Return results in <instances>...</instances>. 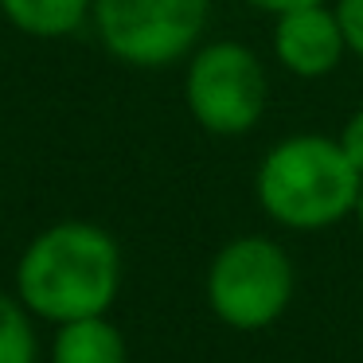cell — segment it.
Listing matches in <instances>:
<instances>
[{
    "mask_svg": "<svg viewBox=\"0 0 363 363\" xmlns=\"http://www.w3.org/2000/svg\"><path fill=\"white\" fill-rule=\"evenodd\" d=\"M51 363H129V344L110 316L55 324Z\"/></svg>",
    "mask_w": 363,
    "mask_h": 363,
    "instance_id": "7",
    "label": "cell"
},
{
    "mask_svg": "<svg viewBox=\"0 0 363 363\" xmlns=\"http://www.w3.org/2000/svg\"><path fill=\"white\" fill-rule=\"evenodd\" d=\"M363 176L340 149L320 133L285 137L266 152L254 176L258 207L285 230H324L355 211Z\"/></svg>",
    "mask_w": 363,
    "mask_h": 363,
    "instance_id": "2",
    "label": "cell"
},
{
    "mask_svg": "<svg viewBox=\"0 0 363 363\" xmlns=\"http://www.w3.org/2000/svg\"><path fill=\"white\" fill-rule=\"evenodd\" d=\"M355 223H359V230H363V188H359V199H355Z\"/></svg>",
    "mask_w": 363,
    "mask_h": 363,
    "instance_id": "13",
    "label": "cell"
},
{
    "mask_svg": "<svg viewBox=\"0 0 363 363\" xmlns=\"http://www.w3.org/2000/svg\"><path fill=\"white\" fill-rule=\"evenodd\" d=\"M106 51L129 67H168L196 48L211 0H94Z\"/></svg>",
    "mask_w": 363,
    "mask_h": 363,
    "instance_id": "4",
    "label": "cell"
},
{
    "mask_svg": "<svg viewBox=\"0 0 363 363\" xmlns=\"http://www.w3.org/2000/svg\"><path fill=\"white\" fill-rule=\"evenodd\" d=\"M0 363H40L35 316L9 289H0Z\"/></svg>",
    "mask_w": 363,
    "mask_h": 363,
    "instance_id": "9",
    "label": "cell"
},
{
    "mask_svg": "<svg viewBox=\"0 0 363 363\" xmlns=\"http://www.w3.org/2000/svg\"><path fill=\"white\" fill-rule=\"evenodd\" d=\"M188 110L207 133L215 137H242L266 113V71L258 55L242 43H207L188 67L184 82Z\"/></svg>",
    "mask_w": 363,
    "mask_h": 363,
    "instance_id": "5",
    "label": "cell"
},
{
    "mask_svg": "<svg viewBox=\"0 0 363 363\" xmlns=\"http://www.w3.org/2000/svg\"><path fill=\"white\" fill-rule=\"evenodd\" d=\"M336 141H340V149L347 152V160L355 164V172L363 176V110L352 113V121L344 125V133H340Z\"/></svg>",
    "mask_w": 363,
    "mask_h": 363,
    "instance_id": "11",
    "label": "cell"
},
{
    "mask_svg": "<svg viewBox=\"0 0 363 363\" xmlns=\"http://www.w3.org/2000/svg\"><path fill=\"white\" fill-rule=\"evenodd\" d=\"M332 12H336V20H340L344 43L355 55H363V0H340Z\"/></svg>",
    "mask_w": 363,
    "mask_h": 363,
    "instance_id": "10",
    "label": "cell"
},
{
    "mask_svg": "<svg viewBox=\"0 0 363 363\" xmlns=\"http://www.w3.org/2000/svg\"><path fill=\"white\" fill-rule=\"evenodd\" d=\"M12 293L48 324L106 316L121 293L118 238L86 219L51 223L24 246Z\"/></svg>",
    "mask_w": 363,
    "mask_h": 363,
    "instance_id": "1",
    "label": "cell"
},
{
    "mask_svg": "<svg viewBox=\"0 0 363 363\" xmlns=\"http://www.w3.org/2000/svg\"><path fill=\"white\" fill-rule=\"evenodd\" d=\"M262 12H274V16H285V12H297V9H313V4H324V0H246Z\"/></svg>",
    "mask_w": 363,
    "mask_h": 363,
    "instance_id": "12",
    "label": "cell"
},
{
    "mask_svg": "<svg viewBox=\"0 0 363 363\" xmlns=\"http://www.w3.org/2000/svg\"><path fill=\"white\" fill-rule=\"evenodd\" d=\"M90 9L94 0H0V12L35 40H59L79 32Z\"/></svg>",
    "mask_w": 363,
    "mask_h": 363,
    "instance_id": "8",
    "label": "cell"
},
{
    "mask_svg": "<svg viewBox=\"0 0 363 363\" xmlns=\"http://www.w3.org/2000/svg\"><path fill=\"white\" fill-rule=\"evenodd\" d=\"M344 32L332 9L313 4V9H297L277 16L274 32V51L281 59L285 71L301 74V79H324L336 71L340 55H344Z\"/></svg>",
    "mask_w": 363,
    "mask_h": 363,
    "instance_id": "6",
    "label": "cell"
},
{
    "mask_svg": "<svg viewBox=\"0 0 363 363\" xmlns=\"http://www.w3.org/2000/svg\"><path fill=\"white\" fill-rule=\"evenodd\" d=\"M207 308L235 332H262L285 316L297 293V269L281 242L242 235L219 246L207 266Z\"/></svg>",
    "mask_w": 363,
    "mask_h": 363,
    "instance_id": "3",
    "label": "cell"
}]
</instances>
